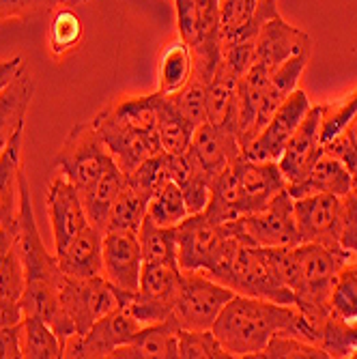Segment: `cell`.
I'll return each instance as SVG.
<instances>
[{
    "instance_id": "obj_25",
    "label": "cell",
    "mask_w": 357,
    "mask_h": 359,
    "mask_svg": "<svg viewBox=\"0 0 357 359\" xmlns=\"http://www.w3.org/2000/svg\"><path fill=\"white\" fill-rule=\"evenodd\" d=\"M32 95H35V84H32L26 69L0 93V155L11 142V138L24 129Z\"/></svg>"
},
{
    "instance_id": "obj_33",
    "label": "cell",
    "mask_w": 357,
    "mask_h": 359,
    "mask_svg": "<svg viewBox=\"0 0 357 359\" xmlns=\"http://www.w3.org/2000/svg\"><path fill=\"white\" fill-rule=\"evenodd\" d=\"M147 205H149L147 196L142 191H138L129 181H125V187L121 189L119 198L114 201V205L110 209L106 231H132V233H138V228H140V224H142V219L147 215Z\"/></svg>"
},
{
    "instance_id": "obj_43",
    "label": "cell",
    "mask_w": 357,
    "mask_h": 359,
    "mask_svg": "<svg viewBox=\"0 0 357 359\" xmlns=\"http://www.w3.org/2000/svg\"><path fill=\"white\" fill-rule=\"evenodd\" d=\"M340 245L344 252L357 258V191L342 196V219H340Z\"/></svg>"
},
{
    "instance_id": "obj_5",
    "label": "cell",
    "mask_w": 357,
    "mask_h": 359,
    "mask_svg": "<svg viewBox=\"0 0 357 359\" xmlns=\"http://www.w3.org/2000/svg\"><path fill=\"white\" fill-rule=\"evenodd\" d=\"M179 37L189 46L194 56V74L211 82L220 58L217 7L220 0H175Z\"/></svg>"
},
{
    "instance_id": "obj_38",
    "label": "cell",
    "mask_w": 357,
    "mask_h": 359,
    "mask_svg": "<svg viewBox=\"0 0 357 359\" xmlns=\"http://www.w3.org/2000/svg\"><path fill=\"white\" fill-rule=\"evenodd\" d=\"M256 359H330V355L312 342H306L295 336L278 334L256 355Z\"/></svg>"
},
{
    "instance_id": "obj_42",
    "label": "cell",
    "mask_w": 357,
    "mask_h": 359,
    "mask_svg": "<svg viewBox=\"0 0 357 359\" xmlns=\"http://www.w3.org/2000/svg\"><path fill=\"white\" fill-rule=\"evenodd\" d=\"M82 22L74 11H60L50 24V48L56 56L67 54L82 41Z\"/></svg>"
},
{
    "instance_id": "obj_30",
    "label": "cell",
    "mask_w": 357,
    "mask_h": 359,
    "mask_svg": "<svg viewBox=\"0 0 357 359\" xmlns=\"http://www.w3.org/2000/svg\"><path fill=\"white\" fill-rule=\"evenodd\" d=\"M20 346L26 359H58L65 357V342L50 325L32 314H24L20 320Z\"/></svg>"
},
{
    "instance_id": "obj_21",
    "label": "cell",
    "mask_w": 357,
    "mask_h": 359,
    "mask_svg": "<svg viewBox=\"0 0 357 359\" xmlns=\"http://www.w3.org/2000/svg\"><path fill=\"white\" fill-rule=\"evenodd\" d=\"M112 359H179V327L170 320L144 325L134 338L119 346Z\"/></svg>"
},
{
    "instance_id": "obj_26",
    "label": "cell",
    "mask_w": 357,
    "mask_h": 359,
    "mask_svg": "<svg viewBox=\"0 0 357 359\" xmlns=\"http://www.w3.org/2000/svg\"><path fill=\"white\" fill-rule=\"evenodd\" d=\"M22 132H18L0 155V228L18 224L20 172H22Z\"/></svg>"
},
{
    "instance_id": "obj_15",
    "label": "cell",
    "mask_w": 357,
    "mask_h": 359,
    "mask_svg": "<svg viewBox=\"0 0 357 359\" xmlns=\"http://www.w3.org/2000/svg\"><path fill=\"white\" fill-rule=\"evenodd\" d=\"M278 15V3H265V0H220V48L254 46L261 28Z\"/></svg>"
},
{
    "instance_id": "obj_14",
    "label": "cell",
    "mask_w": 357,
    "mask_h": 359,
    "mask_svg": "<svg viewBox=\"0 0 357 359\" xmlns=\"http://www.w3.org/2000/svg\"><path fill=\"white\" fill-rule=\"evenodd\" d=\"M297 231L302 243H318L330 250L344 252L340 245L342 198L334 194H310L293 198Z\"/></svg>"
},
{
    "instance_id": "obj_1",
    "label": "cell",
    "mask_w": 357,
    "mask_h": 359,
    "mask_svg": "<svg viewBox=\"0 0 357 359\" xmlns=\"http://www.w3.org/2000/svg\"><path fill=\"white\" fill-rule=\"evenodd\" d=\"M18 241L22 248L24 269H26V286L20 299L22 312L43 318L58 334V338L62 342H67L76 334V327L60 304V286L65 282V273L58 267L56 254L48 252L39 235L35 207H32L30 187L24 168L20 172Z\"/></svg>"
},
{
    "instance_id": "obj_24",
    "label": "cell",
    "mask_w": 357,
    "mask_h": 359,
    "mask_svg": "<svg viewBox=\"0 0 357 359\" xmlns=\"http://www.w3.org/2000/svg\"><path fill=\"white\" fill-rule=\"evenodd\" d=\"M351 191H353L351 170L342 161L328 155L325 151H323L318 161L312 166V170L304 177V181L288 187V194L293 198H302V196H310V194H334L342 198V196Z\"/></svg>"
},
{
    "instance_id": "obj_12",
    "label": "cell",
    "mask_w": 357,
    "mask_h": 359,
    "mask_svg": "<svg viewBox=\"0 0 357 359\" xmlns=\"http://www.w3.org/2000/svg\"><path fill=\"white\" fill-rule=\"evenodd\" d=\"M142 330V325L134 318L125 306L112 310L104 318L93 323L90 327L80 334L72 336L65 342V357L72 359H102L110 357L119 346L129 342L136 332Z\"/></svg>"
},
{
    "instance_id": "obj_4",
    "label": "cell",
    "mask_w": 357,
    "mask_h": 359,
    "mask_svg": "<svg viewBox=\"0 0 357 359\" xmlns=\"http://www.w3.org/2000/svg\"><path fill=\"white\" fill-rule=\"evenodd\" d=\"M224 286L235 290L237 295L261 297L284 306H295L293 290L282 282L278 273L271 248H261L241 241L233 256Z\"/></svg>"
},
{
    "instance_id": "obj_20",
    "label": "cell",
    "mask_w": 357,
    "mask_h": 359,
    "mask_svg": "<svg viewBox=\"0 0 357 359\" xmlns=\"http://www.w3.org/2000/svg\"><path fill=\"white\" fill-rule=\"evenodd\" d=\"M304 50H312V39L308 32L290 26L286 20H282V15H278L258 32L252 60L265 65L269 72H276L290 56Z\"/></svg>"
},
{
    "instance_id": "obj_23",
    "label": "cell",
    "mask_w": 357,
    "mask_h": 359,
    "mask_svg": "<svg viewBox=\"0 0 357 359\" xmlns=\"http://www.w3.org/2000/svg\"><path fill=\"white\" fill-rule=\"evenodd\" d=\"M310 56H312V50H304L295 56H290L282 67H278L269 82H267V88L263 93V100H261V108H258V114H256V123H254V132H252V138L261 132L263 125L269 121V116L286 102V97L293 93L295 88H299V80L308 67L310 62Z\"/></svg>"
},
{
    "instance_id": "obj_39",
    "label": "cell",
    "mask_w": 357,
    "mask_h": 359,
    "mask_svg": "<svg viewBox=\"0 0 357 359\" xmlns=\"http://www.w3.org/2000/svg\"><path fill=\"white\" fill-rule=\"evenodd\" d=\"M127 181L132 183L138 191H142L147 198H151V196L161 185H166L168 181H173V177H170V157L164 151L149 157L144 164H140L134 172L127 175Z\"/></svg>"
},
{
    "instance_id": "obj_50",
    "label": "cell",
    "mask_w": 357,
    "mask_h": 359,
    "mask_svg": "<svg viewBox=\"0 0 357 359\" xmlns=\"http://www.w3.org/2000/svg\"><path fill=\"white\" fill-rule=\"evenodd\" d=\"M265 3H278V0H265Z\"/></svg>"
},
{
    "instance_id": "obj_19",
    "label": "cell",
    "mask_w": 357,
    "mask_h": 359,
    "mask_svg": "<svg viewBox=\"0 0 357 359\" xmlns=\"http://www.w3.org/2000/svg\"><path fill=\"white\" fill-rule=\"evenodd\" d=\"M241 142L235 132L229 127L203 123L194 129L191 144L187 149V155L211 181L229 168L233 161L241 155Z\"/></svg>"
},
{
    "instance_id": "obj_2",
    "label": "cell",
    "mask_w": 357,
    "mask_h": 359,
    "mask_svg": "<svg viewBox=\"0 0 357 359\" xmlns=\"http://www.w3.org/2000/svg\"><path fill=\"white\" fill-rule=\"evenodd\" d=\"M211 332L231 357H256L278 334L316 344L312 327L295 306L248 295H235L226 304Z\"/></svg>"
},
{
    "instance_id": "obj_8",
    "label": "cell",
    "mask_w": 357,
    "mask_h": 359,
    "mask_svg": "<svg viewBox=\"0 0 357 359\" xmlns=\"http://www.w3.org/2000/svg\"><path fill=\"white\" fill-rule=\"evenodd\" d=\"M112 164H114V159L108 153L100 134H97L93 121L78 123L76 127H72L69 136L65 138L56 155L58 172H62L76 185L80 196L86 194L97 181H100V177Z\"/></svg>"
},
{
    "instance_id": "obj_31",
    "label": "cell",
    "mask_w": 357,
    "mask_h": 359,
    "mask_svg": "<svg viewBox=\"0 0 357 359\" xmlns=\"http://www.w3.org/2000/svg\"><path fill=\"white\" fill-rule=\"evenodd\" d=\"M138 241L144 263H164L179 267L177 258V226H159L144 215L138 228Z\"/></svg>"
},
{
    "instance_id": "obj_44",
    "label": "cell",
    "mask_w": 357,
    "mask_h": 359,
    "mask_svg": "<svg viewBox=\"0 0 357 359\" xmlns=\"http://www.w3.org/2000/svg\"><path fill=\"white\" fill-rule=\"evenodd\" d=\"M323 151H325L328 155L336 157L338 161H342V164L353 172V168L357 166V149L355 144L351 142V138L346 136V132L338 134L336 138H332L330 142L323 144Z\"/></svg>"
},
{
    "instance_id": "obj_48",
    "label": "cell",
    "mask_w": 357,
    "mask_h": 359,
    "mask_svg": "<svg viewBox=\"0 0 357 359\" xmlns=\"http://www.w3.org/2000/svg\"><path fill=\"white\" fill-rule=\"evenodd\" d=\"M346 136L351 138V142L355 144V149H357V118L346 127Z\"/></svg>"
},
{
    "instance_id": "obj_35",
    "label": "cell",
    "mask_w": 357,
    "mask_h": 359,
    "mask_svg": "<svg viewBox=\"0 0 357 359\" xmlns=\"http://www.w3.org/2000/svg\"><path fill=\"white\" fill-rule=\"evenodd\" d=\"M179 359H231L211 330H179Z\"/></svg>"
},
{
    "instance_id": "obj_9",
    "label": "cell",
    "mask_w": 357,
    "mask_h": 359,
    "mask_svg": "<svg viewBox=\"0 0 357 359\" xmlns=\"http://www.w3.org/2000/svg\"><path fill=\"white\" fill-rule=\"evenodd\" d=\"M134 292H125L110 284L104 276L95 278H69L65 276L60 286V304L62 310L72 318L76 334H84L93 323L104 318L112 310L125 306Z\"/></svg>"
},
{
    "instance_id": "obj_18",
    "label": "cell",
    "mask_w": 357,
    "mask_h": 359,
    "mask_svg": "<svg viewBox=\"0 0 357 359\" xmlns=\"http://www.w3.org/2000/svg\"><path fill=\"white\" fill-rule=\"evenodd\" d=\"M323 155V142H321V106H312L306 114L304 123L293 134L284 147L280 159L276 161L284 181L286 189L304 181V177L312 170V166Z\"/></svg>"
},
{
    "instance_id": "obj_6",
    "label": "cell",
    "mask_w": 357,
    "mask_h": 359,
    "mask_svg": "<svg viewBox=\"0 0 357 359\" xmlns=\"http://www.w3.org/2000/svg\"><path fill=\"white\" fill-rule=\"evenodd\" d=\"M231 224H217L205 211L191 213L177 226V258L181 271L211 276L217 260L231 245Z\"/></svg>"
},
{
    "instance_id": "obj_13",
    "label": "cell",
    "mask_w": 357,
    "mask_h": 359,
    "mask_svg": "<svg viewBox=\"0 0 357 359\" xmlns=\"http://www.w3.org/2000/svg\"><path fill=\"white\" fill-rule=\"evenodd\" d=\"M237 189L239 217L263 209L271 198L286 189V181L276 161L250 159L243 153L231 164Z\"/></svg>"
},
{
    "instance_id": "obj_10",
    "label": "cell",
    "mask_w": 357,
    "mask_h": 359,
    "mask_svg": "<svg viewBox=\"0 0 357 359\" xmlns=\"http://www.w3.org/2000/svg\"><path fill=\"white\" fill-rule=\"evenodd\" d=\"M293 196L288 189L280 191L263 209H258L250 215H243L231 222L237 237L245 243L261 245V248H288L302 243Z\"/></svg>"
},
{
    "instance_id": "obj_17",
    "label": "cell",
    "mask_w": 357,
    "mask_h": 359,
    "mask_svg": "<svg viewBox=\"0 0 357 359\" xmlns=\"http://www.w3.org/2000/svg\"><path fill=\"white\" fill-rule=\"evenodd\" d=\"M104 267L102 276L125 292H138L142 271V250L138 233L132 231H106L102 243Z\"/></svg>"
},
{
    "instance_id": "obj_47",
    "label": "cell",
    "mask_w": 357,
    "mask_h": 359,
    "mask_svg": "<svg viewBox=\"0 0 357 359\" xmlns=\"http://www.w3.org/2000/svg\"><path fill=\"white\" fill-rule=\"evenodd\" d=\"M26 60L22 56H15L11 60H0V93H3L24 69H26Z\"/></svg>"
},
{
    "instance_id": "obj_32",
    "label": "cell",
    "mask_w": 357,
    "mask_h": 359,
    "mask_svg": "<svg viewBox=\"0 0 357 359\" xmlns=\"http://www.w3.org/2000/svg\"><path fill=\"white\" fill-rule=\"evenodd\" d=\"M181 267L164 263H142L138 295L166 306L173 314V302L181 282Z\"/></svg>"
},
{
    "instance_id": "obj_45",
    "label": "cell",
    "mask_w": 357,
    "mask_h": 359,
    "mask_svg": "<svg viewBox=\"0 0 357 359\" xmlns=\"http://www.w3.org/2000/svg\"><path fill=\"white\" fill-rule=\"evenodd\" d=\"M0 359H22L20 325L0 330Z\"/></svg>"
},
{
    "instance_id": "obj_37",
    "label": "cell",
    "mask_w": 357,
    "mask_h": 359,
    "mask_svg": "<svg viewBox=\"0 0 357 359\" xmlns=\"http://www.w3.org/2000/svg\"><path fill=\"white\" fill-rule=\"evenodd\" d=\"M332 312L344 320H357V258L349 260L336 278Z\"/></svg>"
},
{
    "instance_id": "obj_40",
    "label": "cell",
    "mask_w": 357,
    "mask_h": 359,
    "mask_svg": "<svg viewBox=\"0 0 357 359\" xmlns=\"http://www.w3.org/2000/svg\"><path fill=\"white\" fill-rule=\"evenodd\" d=\"M207 86L209 82L198 78L196 74L185 84V88L177 95H173V102L177 110L194 125L198 127L207 123Z\"/></svg>"
},
{
    "instance_id": "obj_11",
    "label": "cell",
    "mask_w": 357,
    "mask_h": 359,
    "mask_svg": "<svg viewBox=\"0 0 357 359\" xmlns=\"http://www.w3.org/2000/svg\"><path fill=\"white\" fill-rule=\"evenodd\" d=\"M310 108L312 104L306 90L295 88L286 97V102L269 116V121L263 125L261 132L243 147V155L250 159H261V161H278L284 147L299 129Z\"/></svg>"
},
{
    "instance_id": "obj_41",
    "label": "cell",
    "mask_w": 357,
    "mask_h": 359,
    "mask_svg": "<svg viewBox=\"0 0 357 359\" xmlns=\"http://www.w3.org/2000/svg\"><path fill=\"white\" fill-rule=\"evenodd\" d=\"M24 286H26V269H24L20 241L15 239V243L5 254L3 263H0V295L20 302Z\"/></svg>"
},
{
    "instance_id": "obj_7",
    "label": "cell",
    "mask_w": 357,
    "mask_h": 359,
    "mask_svg": "<svg viewBox=\"0 0 357 359\" xmlns=\"http://www.w3.org/2000/svg\"><path fill=\"white\" fill-rule=\"evenodd\" d=\"M235 295V290L203 273L183 271L170 320L179 330H211L224 306Z\"/></svg>"
},
{
    "instance_id": "obj_16",
    "label": "cell",
    "mask_w": 357,
    "mask_h": 359,
    "mask_svg": "<svg viewBox=\"0 0 357 359\" xmlns=\"http://www.w3.org/2000/svg\"><path fill=\"white\" fill-rule=\"evenodd\" d=\"M46 207L52 226L54 252H62L90 224L80 191L62 172H56L48 185Z\"/></svg>"
},
{
    "instance_id": "obj_46",
    "label": "cell",
    "mask_w": 357,
    "mask_h": 359,
    "mask_svg": "<svg viewBox=\"0 0 357 359\" xmlns=\"http://www.w3.org/2000/svg\"><path fill=\"white\" fill-rule=\"evenodd\" d=\"M22 316H24V312H22L20 302H13L9 297L0 295V330H7V327H13V325H20Z\"/></svg>"
},
{
    "instance_id": "obj_27",
    "label": "cell",
    "mask_w": 357,
    "mask_h": 359,
    "mask_svg": "<svg viewBox=\"0 0 357 359\" xmlns=\"http://www.w3.org/2000/svg\"><path fill=\"white\" fill-rule=\"evenodd\" d=\"M157 93V90H155ZM194 127L175 106L173 97L157 93V134L161 151L166 155L187 153L194 136Z\"/></svg>"
},
{
    "instance_id": "obj_36",
    "label": "cell",
    "mask_w": 357,
    "mask_h": 359,
    "mask_svg": "<svg viewBox=\"0 0 357 359\" xmlns=\"http://www.w3.org/2000/svg\"><path fill=\"white\" fill-rule=\"evenodd\" d=\"M357 118V90L346 95L344 100L321 106V142L325 144Z\"/></svg>"
},
{
    "instance_id": "obj_28",
    "label": "cell",
    "mask_w": 357,
    "mask_h": 359,
    "mask_svg": "<svg viewBox=\"0 0 357 359\" xmlns=\"http://www.w3.org/2000/svg\"><path fill=\"white\" fill-rule=\"evenodd\" d=\"M191 76H194V56L189 46L179 37L161 52L159 69H157V93L173 97L185 88Z\"/></svg>"
},
{
    "instance_id": "obj_34",
    "label": "cell",
    "mask_w": 357,
    "mask_h": 359,
    "mask_svg": "<svg viewBox=\"0 0 357 359\" xmlns=\"http://www.w3.org/2000/svg\"><path fill=\"white\" fill-rule=\"evenodd\" d=\"M189 215L183 191L175 181L161 185L147 205V217H151L159 226H179Z\"/></svg>"
},
{
    "instance_id": "obj_3",
    "label": "cell",
    "mask_w": 357,
    "mask_h": 359,
    "mask_svg": "<svg viewBox=\"0 0 357 359\" xmlns=\"http://www.w3.org/2000/svg\"><path fill=\"white\" fill-rule=\"evenodd\" d=\"M116 166L129 175L140 164L161 153L157 134V93L127 100L104 108L93 118Z\"/></svg>"
},
{
    "instance_id": "obj_22",
    "label": "cell",
    "mask_w": 357,
    "mask_h": 359,
    "mask_svg": "<svg viewBox=\"0 0 357 359\" xmlns=\"http://www.w3.org/2000/svg\"><path fill=\"white\" fill-rule=\"evenodd\" d=\"M102 243H104V231L97 228L95 224H88L62 252H54L58 258L60 271L69 278L102 276V267H104Z\"/></svg>"
},
{
    "instance_id": "obj_49",
    "label": "cell",
    "mask_w": 357,
    "mask_h": 359,
    "mask_svg": "<svg viewBox=\"0 0 357 359\" xmlns=\"http://www.w3.org/2000/svg\"><path fill=\"white\" fill-rule=\"evenodd\" d=\"M351 179H353V189L357 191V166L353 168V172H351Z\"/></svg>"
},
{
    "instance_id": "obj_29",
    "label": "cell",
    "mask_w": 357,
    "mask_h": 359,
    "mask_svg": "<svg viewBox=\"0 0 357 359\" xmlns=\"http://www.w3.org/2000/svg\"><path fill=\"white\" fill-rule=\"evenodd\" d=\"M125 181H127V175L116 166V161H114V164L108 166V170L100 177V181H97L86 194H82V203H84L90 224L102 228V231H106L110 209H112L114 201L119 198L121 189L125 187Z\"/></svg>"
}]
</instances>
